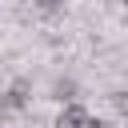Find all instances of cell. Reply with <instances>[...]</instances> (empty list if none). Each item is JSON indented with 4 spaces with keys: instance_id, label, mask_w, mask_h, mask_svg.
I'll return each mask as SVG.
<instances>
[{
    "instance_id": "1",
    "label": "cell",
    "mask_w": 128,
    "mask_h": 128,
    "mask_svg": "<svg viewBox=\"0 0 128 128\" xmlns=\"http://www.w3.org/2000/svg\"><path fill=\"white\" fill-rule=\"evenodd\" d=\"M56 128H104V124H100L88 108H80L76 100H68V108L56 116Z\"/></svg>"
},
{
    "instance_id": "2",
    "label": "cell",
    "mask_w": 128,
    "mask_h": 128,
    "mask_svg": "<svg viewBox=\"0 0 128 128\" xmlns=\"http://www.w3.org/2000/svg\"><path fill=\"white\" fill-rule=\"evenodd\" d=\"M52 92H56V100H76V84H72V80H56Z\"/></svg>"
},
{
    "instance_id": "3",
    "label": "cell",
    "mask_w": 128,
    "mask_h": 128,
    "mask_svg": "<svg viewBox=\"0 0 128 128\" xmlns=\"http://www.w3.org/2000/svg\"><path fill=\"white\" fill-rule=\"evenodd\" d=\"M36 8H40V12H60L64 0H36Z\"/></svg>"
},
{
    "instance_id": "4",
    "label": "cell",
    "mask_w": 128,
    "mask_h": 128,
    "mask_svg": "<svg viewBox=\"0 0 128 128\" xmlns=\"http://www.w3.org/2000/svg\"><path fill=\"white\" fill-rule=\"evenodd\" d=\"M112 104H116V108H120V112L128 116V96H124V92H116V96H112Z\"/></svg>"
}]
</instances>
